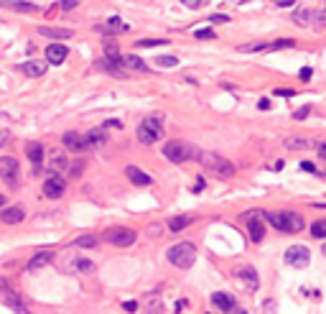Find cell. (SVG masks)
I'll return each mask as SVG.
<instances>
[{"mask_svg":"<svg viewBox=\"0 0 326 314\" xmlns=\"http://www.w3.org/2000/svg\"><path fill=\"white\" fill-rule=\"evenodd\" d=\"M191 225V217H171L169 220V227L174 230V233H181L184 227H189Z\"/></svg>","mask_w":326,"mask_h":314,"instance_id":"484cf974","label":"cell"},{"mask_svg":"<svg viewBox=\"0 0 326 314\" xmlns=\"http://www.w3.org/2000/svg\"><path fill=\"white\" fill-rule=\"evenodd\" d=\"M21 72L28 74V77H44L46 64L44 62H26V64H21Z\"/></svg>","mask_w":326,"mask_h":314,"instance_id":"44dd1931","label":"cell"},{"mask_svg":"<svg viewBox=\"0 0 326 314\" xmlns=\"http://www.w3.org/2000/svg\"><path fill=\"white\" fill-rule=\"evenodd\" d=\"M179 59L176 56H158V67H176Z\"/></svg>","mask_w":326,"mask_h":314,"instance_id":"836d02e7","label":"cell"},{"mask_svg":"<svg viewBox=\"0 0 326 314\" xmlns=\"http://www.w3.org/2000/svg\"><path fill=\"white\" fill-rule=\"evenodd\" d=\"M257 107H260V110H268V107H270V100H260Z\"/></svg>","mask_w":326,"mask_h":314,"instance_id":"7dc6e473","label":"cell"},{"mask_svg":"<svg viewBox=\"0 0 326 314\" xmlns=\"http://www.w3.org/2000/svg\"><path fill=\"white\" fill-rule=\"evenodd\" d=\"M6 304L11 306V309H16V311H21V314H28V309H26V304L13 294V291H6Z\"/></svg>","mask_w":326,"mask_h":314,"instance_id":"d4e9b609","label":"cell"},{"mask_svg":"<svg viewBox=\"0 0 326 314\" xmlns=\"http://www.w3.org/2000/svg\"><path fill=\"white\" fill-rule=\"evenodd\" d=\"M74 268H77L79 273H92V271H94V263L87 261V258H77V261H74Z\"/></svg>","mask_w":326,"mask_h":314,"instance_id":"83f0119b","label":"cell"},{"mask_svg":"<svg viewBox=\"0 0 326 314\" xmlns=\"http://www.w3.org/2000/svg\"><path fill=\"white\" fill-rule=\"evenodd\" d=\"M232 314H245V311H240V309H232Z\"/></svg>","mask_w":326,"mask_h":314,"instance_id":"816d5d0a","label":"cell"},{"mask_svg":"<svg viewBox=\"0 0 326 314\" xmlns=\"http://www.w3.org/2000/svg\"><path fill=\"white\" fill-rule=\"evenodd\" d=\"M278 97H293L296 95V90H290V87H278V90H273Z\"/></svg>","mask_w":326,"mask_h":314,"instance_id":"d590c367","label":"cell"},{"mask_svg":"<svg viewBox=\"0 0 326 314\" xmlns=\"http://www.w3.org/2000/svg\"><path fill=\"white\" fill-rule=\"evenodd\" d=\"M265 220L280 230V233H301L303 230V217L296 215V212H265Z\"/></svg>","mask_w":326,"mask_h":314,"instance_id":"6da1fadb","label":"cell"},{"mask_svg":"<svg viewBox=\"0 0 326 314\" xmlns=\"http://www.w3.org/2000/svg\"><path fill=\"white\" fill-rule=\"evenodd\" d=\"M64 146H67V151H74V153L87 151V140H84V135H82V133H74V130L64 133Z\"/></svg>","mask_w":326,"mask_h":314,"instance_id":"7c38bea8","label":"cell"},{"mask_svg":"<svg viewBox=\"0 0 326 314\" xmlns=\"http://www.w3.org/2000/svg\"><path fill=\"white\" fill-rule=\"evenodd\" d=\"M163 156H166L169 161H174V164H184V161H189V159H197V151H194L191 146H186V143L171 140V143L163 146Z\"/></svg>","mask_w":326,"mask_h":314,"instance_id":"8992f818","label":"cell"},{"mask_svg":"<svg viewBox=\"0 0 326 314\" xmlns=\"http://www.w3.org/2000/svg\"><path fill=\"white\" fill-rule=\"evenodd\" d=\"M285 263L293 268H306L311 263V250L306 245H293L285 250Z\"/></svg>","mask_w":326,"mask_h":314,"instance_id":"52a82bcc","label":"cell"},{"mask_svg":"<svg viewBox=\"0 0 326 314\" xmlns=\"http://www.w3.org/2000/svg\"><path fill=\"white\" fill-rule=\"evenodd\" d=\"M148 314H163V301L150 299V301H148Z\"/></svg>","mask_w":326,"mask_h":314,"instance_id":"d6a6232c","label":"cell"},{"mask_svg":"<svg viewBox=\"0 0 326 314\" xmlns=\"http://www.w3.org/2000/svg\"><path fill=\"white\" fill-rule=\"evenodd\" d=\"M41 36H49V39H72V28H41Z\"/></svg>","mask_w":326,"mask_h":314,"instance_id":"cb8c5ba5","label":"cell"},{"mask_svg":"<svg viewBox=\"0 0 326 314\" xmlns=\"http://www.w3.org/2000/svg\"><path fill=\"white\" fill-rule=\"evenodd\" d=\"M79 3H82V0H59V6H61L64 11H74Z\"/></svg>","mask_w":326,"mask_h":314,"instance_id":"e575fe53","label":"cell"},{"mask_svg":"<svg viewBox=\"0 0 326 314\" xmlns=\"http://www.w3.org/2000/svg\"><path fill=\"white\" fill-rule=\"evenodd\" d=\"M67 54H69V49H67L64 44H51V46H46V59H49V64H61V62L67 59Z\"/></svg>","mask_w":326,"mask_h":314,"instance_id":"4fadbf2b","label":"cell"},{"mask_svg":"<svg viewBox=\"0 0 326 314\" xmlns=\"http://www.w3.org/2000/svg\"><path fill=\"white\" fill-rule=\"evenodd\" d=\"M74 243H77V245H79V248H94V245H97V243H100V240H97V238H94V235H84V238H77V240H74Z\"/></svg>","mask_w":326,"mask_h":314,"instance_id":"4dcf8cb0","label":"cell"},{"mask_svg":"<svg viewBox=\"0 0 326 314\" xmlns=\"http://www.w3.org/2000/svg\"><path fill=\"white\" fill-rule=\"evenodd\" d=\"M84 140H87V148H102V146L107 143V135H105V130L94 128V130H89V133L84 135Z\"/></svg>","mask_w":326,"mask_h":314,"instance_id":"ac0fdd59","label":"cell"},{"mask_svg":"<svg viewBox=\"0 0 326 314\" xmlns=\"http://www.w3.org/2000/svg\"><path fill=\"white\" fill-rule=\"evenodd\" d=\"M209 21H212V23H227V21H230V16H224V13H214Z\"/></svg>","mask_w":326,"mask_h":314,"instance_id":"8d00e7d4","label":"cell"},{"mask_svg":"<svg viewBox=\"0 0 326 314\" xmlns=\"http://www.w3.org/2000/svg\"><path fill=\"white\" fill-rule=\"evenodd\" d=\"M263 220H265V212H260V210H252V212L247 215L250 238H252L255 243H260V240L265 238V225H263Z\"/></svg>","mask_w":326,"mask_h":314,"instance_id":"9c48e42d","label":"cell"},{"mask_svg":"<svg viewBox=\"0 0 326 314\" xmlns=\"http://www.w3.org/2000/svg\"><path fill=\"white\" fill-rule=\"evenodd\" d=\"M125 174H127V179H130L135 187H148V184H150V177H148L145 172H140L138 166H127Z\"/></svg>","mask_w":326,"mask_h":314,"instance_id":"2e32d148","label":"cell"},{"mask_svg":"<svg viewBox=\"0 0 326 314\" xmlns=\"http://www.w3.org/2000/svg\"><path fill=\"white\" fill-rule=\"evenodd\" d=\"M18 161L16 159H8V156H3L0 159V179H3L8 187H18Z\"/></svg>","mask_w":326,"mask_h":314,"instance_id":"ba28073f","label":"cell"},{"mask_svg":"<svg viewBox=\"0 0 326 314\" xmlns=\"http://www.w3.org/2000/svg\"><path fill=\"white\" fill-rule=\"evenodd\" d=\"M275 6H278V8H288V6H296V0H278Z\"/></svg>","mask_w":326,"mask_h":314,"instance_id":"7bdbcfd3","label":"cell"},{"mask_svg":"<svg viewBox=\"0 0 326 314\" xmlns=\"http://www.w3.org/2000/svg\"><path fill=\"white\" fill-rule=\"evenodd\" d=\"M308 110H311V107H301V110L296 112V118H298V120H303V118L308 115Z\"/></svg>","mask_w":326,"mask_h":314,"instance_id":"f6af8a7d","label":"cell"},{"mask_svg":"<svg viewBox=\"0 0 326 314\" xmlns=\"http://www.w3.org/2000/svg\"><path fill=\"white\" fill-rule=\"evenodd\" d=\"M120 64H122V69H133V72H148V67H145V62H143L140 56H135V54H127V56H120Z\"/></svg>","mask_w":326,"mask_h":314,"instance_id":"9a60e30c","label":"cell"},{"mask_svg":"<svg viewBox=\"0 0 326 314\" xmlns=\"http://www.w3.org/2000/svg\"><path fill=\"white\" fill-rule=\"evenodd\" d=\"M169 263L176 266V268H191L194 261H197V248L191 243H176L174 248H169L166 253Z\"/></svg>","mask_w":326,"mask_h":314,"instance_id":"277c9868","label":"cell"},{"mask_svg":"<svg viewBox=\"0 0 326 314\" xmlns=\"http://www.w3.org/2000/svg\"><path fill=\"white\" fill-rule=\"evenodd\" d=\"M163 44H169L166 39H140L135 44V49H145V46H163Z\"/></svg>","mask_w":326,"mask_h":314,"instance_id":"f546056e","label":"cell"},{"mask_svg":"<svg viewBox=\"0 0 326 314\" xmlns=\"http://www.w3.org/2000/svg\"><path fill=\"white\" fill-rule=\"evenodd\" d=\"M8 140H11V133L8 130H0V146H6Z\"/></svg>","mask_w":326,"mask_h":314,"instance_id":"60d3db41","label":"cell"},{"mask_svg":"<svg viewBox=\"0 0 326 314\" xmlns=\"http://www.w3.org/2000/svg\"><path fill=\"white\" fill-rule=\"evenodd\" d=\"M285 148L288 151H308V148H316V143L308 138H285Z\"/></svg>","mask_w":326,"mask_h":314,"instance_id":"d6986e66","label":"cell"},{"mask_svg":"<svg viewBox=\"0 0 326 314\" xmlns=\"http://www.w3.org/2000/svg\"><path fill=\"white\" fill-rule=\"evenodd\" d=\"M288 46H296V41H293V39H280V41H275V44H268V51H275V49H288Z\"/></svg>","mask_w":326,"mask_h":314,"instance_id":"1f68e13d","label":"cell"},{"mask_svg":"<svg viewBox=\"0 0 326 314\" xmlns=\"http://www.w3.org/2000/svg\"><path fill=\"white\" fill-rule=\"evenodd\" d=\"M197 159H199V164L204 169H209V172H214L219 177H235V166L227 159H222L219 153H214V151H202V153H197Z\"/></svg>","mask_w":326,"mask_h":314,"instance_id":"7a4b0ae2","label":"cell"},{"mask_svg":"<svg viewBox=\"0 0 326 314\" xmlns=\"http://www.w3.org/2000/svg\"><path fill=\"white\" fill-rule=\"evenodd\" d=\"M311 74H313V72H311V67H303V69H301V79H303V82H308V79H311Z\"/></svg>","mask_w":326,"mask_h":314,"instance_id":"ab89813d","label":"cell"},{"mask_svg":"<svg viewBox=\"0 0 326 314\" xmlns=\"http://www.w3.org/2000/svg\"><path fill=\"white\" fill-rule=\"evenodd\" d=\"M237 278H240V281H247V289H250V291L257 289V273H255L252 268H240V271H237Z\"/></svg>","mask_w":326,"mask_h":314,"instance_id":"603a6c76","label":"cell"},{"mask_svg":"<svg viewBox=\"0 0 326 314\" xmlns=\"http://www.w3.org/2000/svg\"><path fill=\"white\" fill-rule=\"evenodd\" d=\"M160 135H163V118H160V115H148V118H143V123L138 125V140L145 143V146H150V143H155Z\"/></svg>","mask_w":326,"mask_h":314,"instance_id":"5b68a950","label":"cell"},{"mask_svg":"<svg viewBox=\"0 0 326 314\" xmlns=\"http://www.w3.org/2000/svg\"><path fill=\"white\" fill-rule=\"evenodd\" d=\"M26 156L31 159V164H34V166H39V164L44 161V148H41V143H28Z\"/></svg>","mask_w":326,"mask_h":314,"instance_id":"7402d4cb","label":"cell"},{"mask_svg":"<svg viewBox=\"0 0 326 314\" xmlns=\"http://www.w3.org/2000/svg\"><path fill=\"white\" fill-rule=\"evenodd\" d=\"M105 240H110V243L117 245V248H127V245L135 243V230H130V227H117V230H110V233L105 235Z\"/></svg>","mask_w":326,"mask_h":314,"instance_id":"30bf717a","label":"cell"},{"mask_svg":"<svg viewBox=\"0 0 326 314\" xmlns=\"http://www.w3.org/2000/svg\"><path fill=\"white\" fill-rule=\"evenodd\" d=\"M290 18H293L298 26H303V28L318 31V28L326 26V8H298V11H293Z\"/></svg>","mask_w":326,"mask_h":314,"instance_id":"3957f363","label":"cell"},{"mask_svg":"<svg viewBox=\"0 0 326 314\" xmlns=\"http://www.w3.org/2000/svg\"><path fill=\"white\" fill-rule=\"evenodd\" d=\"M23 217H26V210L23 207H8V210L0 212V220H3L6 225H18Z\"/></svg>","mask_w":326,"mask_h":314,"instance_id":"5bb4252c","label":"cell"},{"mask_svg":"<svg viewBox=\"0 0 326 314\" xmlns=\"http://www.w3.org/2000/svg\"><path fill=\"white\" fill-rule=\"evenodd\" d=\"M212 301H214V306L222 309V311H232V309H235V299H232L230 294H224V291H214V294H212Z\"/></svg>","mask_w":326,"mask_h":314,"instance_id":"e0dca14e","label":"cell"},{"mask_svg":"<svg viewBox=\"0 0 326 314\" xmlns=\"http://www.w3.org/2000/svg\"><path fill=\"white\" fill-rule=\"evenodd\" d=\"M181 3H184L186 8H199V6L204 3V0H181Z\"/></svg>","mask_w":326,"mask_h":314,"instance_id":"f35d334b","label":"cell"},{"mask_svg":"<svg viewBox=\"0 0 326 314\" xmlns=\"http://www.w3.org/2000/svg\"><path fill=\"white\" fill-rule=\"evenodd\" d=\"M321 253H323V255H326V245H323V250H321Z\"/></svg>","mask_w":326,"mask_h":314,"instance_id":"f5cc1de1","label":"cell"},{"mask_svg":"<svg viewBox=\"0 0 326 314\" xmlns=\"http://www.w3.org/2000/svg\"><path fill=\"white\" fill-rule=\"evenodd\" d=\"M0 207H6V197L3 194H0Z\"/></svg>","mask_w":326,"mask_h":314,"instance_id":"f907efd6","label":"cell"},{"mask_svg":"<svg viewBox=\"0 0 326 314\" xmlns=\"http://www.w3.org/2000/svg\"><path fill=\"white\" fill-rule=\"evenodd\" d=\"M51 169H54V172H59V169H67V156H64L61 151H56V153L51 156Z\"/></svg>","mask_w":326,"mask_h":314,"instance_id":"4316f807","label":"cell"},{"mask_svg":"<svg viewBox=\"0 0 326 314\" xmlns=\"http://www.w3.org/2000/svg\"><path fill=\"white\" fill-rule=\"evenodd\" d=\"M51 258H54V253H51V250H41V253H36V255L28 261V271H39V268H44Z\"/></svg>","mask_w":326,"mask_h":314,"instance_id":"ffe728a7","label":"cell"},{"mask_svg":"<svg viewBox=\"0 0 326 314\" xmlns=\"http://www.w3.org/2000/svg\"><path fill=\"white\" fill-rule=\"evenodd\" d=\"M105 125H110V128H120V125H122V123H120V120H107V123H105Z\"/></svg>","mask_w":326,"mask_h":314,"instance_id":"c3c4849f","label":"cell"},{"mask_svg":"<svg viewBox=\"0 0 326 314\" xmlns=\"http://www.w3.org/2000/svg\"><path fill=\"white\" fill-rule=\"evenodd\" d=\"M197 39H214V31L212 28H202V31H197Z\"/></svg>","mask_w":326,"mask_h":314,"instance_id":"74e56055","label":"cell"},{"mask_svg":"<svg viewBox=\"0 0 326 314\" xmlns=\"http://www.w3.org/2000/svg\"><path fill=\"white\" fill-rule=\"evenodd\" d=\"M311 235L313 238H326V220H316L311 225Z\"/></svg>","mask_w":326,"mask_h":314,"instance_id":"f1b7e54d","label":"cell"},{"mask_svg":"<svg viewBox=\"0 0 326 314\" xmlns=\"http://www.w3.org/2000/svg\"><path fill=\"white\" fill-rule=\"evenodd\" d=\"M316 151H318L321 159H326V143H316Z\"/></svg>","mask_w":326,"mask_h":314,"instance_id":"ee69618b","label":"cell"},{"mask_svg":"<svg viewBox=\"0 0 326 314\" xmlns=\"http://www.w3.org/2000/svg\"><path fill=\"white\" fill-rule=\"evenodd\" d=\"M64 189H67V184H64L61 177H49L46 184H44V194H46L49 199H59V197L64 194Z\"/></svg>","mask_w":326,"mask_h":314,"instance_id":"8fae6325","label":"cell"},{"mask_svg":"<svg viewBox=\"0 0 326 314\" xmlns=\"http://www.w3.org/2000/svg\"><path fill=\"white\" fill-rule=\"evenodd\" d=\"M135 309H138L135 301H125V311H135Z\"/></svg>","mask_w":326,"mask_h":314,"instance_id":"bcb514c9","label":"cell"},{"mask_svg":"<svg viewBox=\"0 0 326 314\" xmlns=\"http://www.w3.org/2000/svg\"><path fill=\"white\" fill-rule=\"evenodd\" d=\"M265 309H268V314H273V311H275V304H273V301H268V304H265Z\"/></svg>","mask_w":326,"mask_h":314,"instance_id":"681fc988","label":"cell"},{"mask_svg":"<svg viewBox=\"0 0 326 314\" xmlns=\"http://www.w3.org/2000/svg\"><path fill=\"white\" fill-rule=\"evenodd\" d=\"M301 169H303V172H311V174H316V166H313L311 161H303V164H301Z\"/></svg>","mask_w":326,"mask_h":314,"instance_id":"b9f144b4","label":"cell"}]
</instances>
